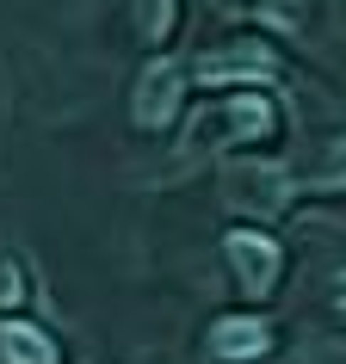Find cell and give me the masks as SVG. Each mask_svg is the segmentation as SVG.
<instances>
[{"label":"cell","mask_w":346,"mask_h":364,"mask_svg":"<svg viewBox=\"0 0 346 364\" xmlns=\"http://www.w3.org/2000/svg\"><path fill=\"white\" fill-rule=\"evenodd\" d=\"M272 130V105L260 93H235V99H216L211 112L192 124L198 149H229V142H253V136Z\"/></svg>","instance_id":"6da1fadb"},{"label":"cell","mask_w":346,"mask_h":364,"mask_svg":"<svg viewBox=\"0 0 346 364\" xmlns=\"http://www.w3.org/2000/svg\"><path fill=\"white\" fill-rule=\"evenodd\" d=\"M223 198L248 216H278L290 204V173L272 167V161H241V167L223 173Z\"/></svg>","instance_id":"7a4b0ae2"},{"label":"cell","mask_w":346,"mask_h":364,"mask_svg":"<svg viewBox=\"0 0 346 364\" xmlns=\"http://www.w3.org/2000/svg\"><path fill=\"white\" fill-rule=\"evenodd\" d=\"M223 253H229L235 284L248 290V296H272V290H278L285 253H278V241H272V235H260V229H235L229 241H223Z\"/></svg>","instance_id":"3957f363"},{"label":"cell","mask_w":346,"mask_h":364,"mask_svg":"<svg viewBox=\"0 0 346 364\" xmlns=\"http://www.w3.org/2000/svg\"><path fill=\"white\" fill-rule=\"evenodd\" d=\"M179 93H186L179 68H173V62H149V68H142V80H136L130 117L142 124V130H167L173 112H179Z\"/></svg>","instance_id":"277c9868"},{"label":"cell","mask_w":346,"mask_h":364,"mask_svg":"<svg viewBox=\"0 0 346 364\" xmlns=\"http://www.w3.org/2000/svg\"><path fill=\"white\" fill-rule=\"evenodd\" d=\"M266 346H272V327L260 321V315H223V321L211 327V352H216V358H229V364L260 358Z\"/></svg>","instance_id":"5b68a950"},{"label":"cell","mask_w":346,"mask_h":364,"mask_svg":"<svg viewBox=\"0 0 346 364\" xmlns=\"http://www.w3.org/2000/svg\"><path fill=\"white\" fill-rule=\"evenodd\" d=\"M0 364H62V346L31 321H0Z\"/></svg>","instance_id":"8992f818"},{"label":"cell","mask_w":346,"mask_h":364,"mask_svg":"<svg viewBox=\"0 0 346 364\" xmlns=\"http://www.w3.org/2000/svg\"><path fill=\"white\" fill-rule=\"evenodd\" d=\"M260 80V75H272V56L266 50H223V56H204L198 62V80L204 87H223V80Z\"/></svg>","instance_id":"52a82bcc"},{"label":"cell","mask_w":346,"mask_h":364,"mask_svg":"<svg viewBox=\"0 0 346 364\" xmlns=\"http://www.w3.org/2000/svg\"><path fill=\"white\" fill-rule=\"evenodd\" d=\"M309 186L315 192H346V136H327L322 154L309 161Z\"/></svg>","instance_id":"ba28073f"},{"label":"cell","mask_w":346,"mask_h":364,"mask_svg":"<svg viewBox=\"0 0 346 364\" xmlns=\"http://www.w3.org/2000/svg\"><path fill=\"white\" fill-rule=\"evenodd\" d=\"M173 25V0H136V31H142V43H161Z\"/></svg>","instance_id":"9c48e42d"},{"label":"cell","mask_w":346,"mask_h":364,"mask_svg":"<svg viewBox=\"0 0 346 364\" xmlns=\"http://www.w3.org/2000/svg\"><path fill=\"white\" fill-rule=\"evenodd\" d=\"M25 303V266L19 259H0V309Z\"/></svg>","instance_id":"30bf717a"},{"label":"cell","mask_w":346,"mask_h":364,"mask_svg":"<svg viewBox=\"0 0 346 364\" xmlns=\"http://www.w3.org/2000/svg\"><path fill=\"white\" fill-rule=\"evenodd\" d=\"M303 364H346V340H327V346H309Z\"/></svg>","instance_id":"8fae6325"}]
</instances>
